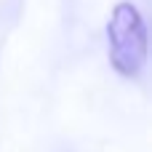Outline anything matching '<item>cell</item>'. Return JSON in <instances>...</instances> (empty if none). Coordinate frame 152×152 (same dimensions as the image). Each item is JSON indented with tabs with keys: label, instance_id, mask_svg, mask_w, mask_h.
<instances>
[{
	"label": "cell",
	"instance_id": "cell-1",
	"mask_svg": "<svg viewBox=\"0 0 152 152\" xmlns=\"http://www.w3.org/2000/svg\"><path fill=\"white\" fill-rule=\"evenodd\" d=\"M110 64L123 77H136L147 64V27L134 3H118L107 21Z\"/></svg>",
	"mask_w": 152,
	"mask_h": 152
}]
</instances>
